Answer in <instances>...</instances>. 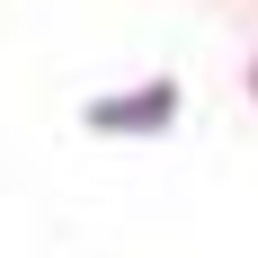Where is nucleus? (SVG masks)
<instances>
[{
    "label": "nucleus",
    "instance_id": "obj_1",
    "mask_svg": "<svg viewBox=\"0 0 258 258\" xmlns=\"http://www.w3.org/2000/svg\"><path fill=\"white\" fill-rule=\"evenodd\" d=\"M169 107H178V98L152 80L143 98H98V107H89V125H98V134H160V125H169Z\"/></svg>",
    "mask_w": 258,
    "mask_h": 258
}]
</instances>
